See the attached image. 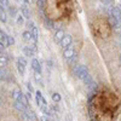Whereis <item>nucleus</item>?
<instances>
[{
  "label": "nucleus",
  "instance_id": "3",
  "mask_svg": "<svg viewBox=\"0 0 121 121\" xmlns=\"http://www.w3.org/2000/svg\"><path fill=\"white\" fill-rule=\"evenodd\" d=\"M110 16H113V17H115L117 21L121 23V11L119 10V7H112L110 9Z\"/></svg>",
  "mask_w": 121,
  "mask_h": 121
},
{
  "label": "nucleus",
  "instance_id": "17",
  "mask_svg": "<svg viewBox=\"0 0 121 121\" xmlns=\"http://www.w3.org/2000/svg\"><path fill=\"white\" fill-rule=\"evenodd\" d=\"M6 63H7V58H6V56L0 55V67L6 65Z\"/></svg>",
  "mask_w": 121,
  "mask_h": 121
},
{
  "label": "nucleus",
  "instance_id": "2",
  "mask_svg": "<svg viewBox=\"0 0 121 121\" xmlns=\"http://www.w3.org/2000/svg\"><path fill=\"white\" fill-rule=\"evenodd\" d=\"M72 43H73V38H72V35L65 34V35H64V38L62 39V41H60V46H62V48H63V50H65V48L70 47Z\"/></svg>",
  "mask_w": 121,
  "mask_h": 121
},
{
  "label": "nucleus",
  "instance_id": "12",
  "mask_svg": "<svg viewBox=\"0 0 121 121\" xmlns=\"http://www.w3.org/2000/svg\"><path fill=\"white\" fill-rule=\"evenodd\" d=\"M22 38H23V40H27V41H30V40H32V38H33V35H32V32H29V30H24V32H23V34H22Z\"/></svg>",
  "mask_w": 121,
  "mask_h": 121
},
{
  "label": "nucleus",
  "instance_id": "1",
  "mask_svg": "<svg viewBox=\"0 0 121 121\" xmlns=\"http://www.w3.org/2000/svg\"><path fill=\"white\" fill-rule=\"evenodd\" d=\"M74 73L75 75L79 78V79H81L84 80L86 75H88V72H87V68L85 65H76L75 69H74Z\"/></svg>",
  "mask_w": 121,
  "mask_h": 121
},
{
  "label": "nucleus",
  "instance_id": "5",
  "mask_svg": "<svg viewBox=\"0 0 121 121\" xmlns=\"http://www.w3.org/2000/svg\"><path fill=\"white\" fill-rule=\"evenodd\" d=\"M32 68H33V70L35 73H40V74H41V65H40V62L38 59L33 58V60H32Z\"/></svg>",
  "mask_w": 121,
  "mask_h": 121
},
{
  "label": "nucleus",
  "instance_id": "14",
  "mask_svg": "<svg viewBox=\"0 0 121 121\" xmlns=\"http://www.w3.org/2000/svg\"><path fill=\"white\" fill-rule=\"evenodd\" d=\"M43 18H44V23H45V26H46L48 29H52V28H53V23H52V21H50V19H48L46 16H44Z\"/></svg>",
  "mask_w": 121,
  "mask_h": 121
},
{
  "label": "nucleus",
  "instance_id": "25",
  "mask_svg": "<svg viewBox=\"0 0 121 121\" xmlns=\"http://www.w3.org/2000/svg\"><path fill=\"white\" fill-rule=\"evenodd\" d=\"M13 44H15L13 38H12V36H9V39H7V46H9V45H13Z\"/></svg>",
  "mask_w": 121,
  "mask_h": 121
},
{
  "label": "nucleus",
  "instance_id": "27",
  "mask_svg": "<svg viewBox=\"0 0 121 121\" xmlns=\"http://www.w3.org/2000/svg\"><path fill=\"white\" fill-rule=\"evenodd\" d=\"M34 78H35L36 81H41V74H40V73H35Z\"/></svg>",
  "mask_w": 121,
  "mask_h": 121
},
{
  "label": "nucleus",
  "instance_id": "10",
  "mask_svg": "<svg viewBox=\"0 0 121 121\" xmlns=\"http://www.w3.org/2000/svg\"><path fill=\"white\" fill-rule=\"evenodd\" d=\"M22 52H23V55L26 56V57H32L33 55H34V51L32 48H30L29 46H24L23 48H22Z\"/></svg>",
  "mask_w": 121,
  "mask_h": 121
},
{
  "label": "nucleus",
  "instance_id": "33",
  "mask_svg": "<svg viewBox=\"0 0 121 121\" xmlns=\"http://www.w3.org/2000/svg\"><path fill=\"white\" fill-rule=\"evenodd\" d=\"M100 1H102L103 4H105V5H107V4H110V3H112V0H100Z\"/></svg>",
  "mask_w": 121,
  "mask_h": 121
},
{
  "label": "nucleus",
  "instance_id": "23",
  "mask_svg": "<svg viewBox=\"0 0 121 121\" xmlns=\"http://www.w3.org/2000/svg\"><path fill=\"white\" fill-rule=\"evenodd\" d=\"M17 23L18 24H22L23 23V15H17Z\"/></svg>",
  "mask_w": 121,
  "mask_h": 121
},
{
  "label": "nucleus",
  "instance_id": "20",
  "mask_svg": "<svg viewBox=\"0 0 121 121\" xmlns=\"http://www.w3.org/2000/svg\"><path fill=\"white\" fill-rule=\"evenodd\" d=\"M32 35H33V38H34V39H36V40H38V36H39V30H38V28H36V27H34V28L32 29Z\"/></svg>",
  "mask_w": 121,
  "mask_h": 121
},
{
  "label": "nucleus",
  "instance_id": "11",
  "mask_svg": "<svg viewBox=\"0 0 121 121\" xmlns=\"http://www.w3.org/2000/svg\"><path fill=\"white\" fill-rule=\"evenodd\" d=\"M21 11H22L23 17H26L27 19H29V18H30V11H29V9H28L26 5H23V6L21 7Z\"/></svg>",
  "mask_w": 121,
  "mask_h": 121
},
{
  "label": "nucleus",
  "instance_id": "30",
  "mask_svg": "<svg viewBox=\"0 0 121 121\" xmlns=\"http://www.w3.org/2000/svg\"><path fill=\"white\" fill-rule=\"evenodd\" d=\"M40 121H50V120H48V117L46 115H43L41 117H40Z\"/></svg>",
  "mask_w": 121,
  "mask_h": 121
},
{
  "label": "nucleus",
  "instance_id": "21",
  "mask_svg": "<svg viewBox=\"0 0 121 121\" xmlns=\"http://www.w3.org/2000/svg\"><path fill=\"white\" fill-rule=\"evenodd\" d=\"M21 102H22V104H23L24 107H27V108H28V104H29V99H28V98H27L24 95H23V97H22V99H21Z\"/></svg>",
  "mask_w": 121,
  "mask_h": 121
},
{
  "label": "nucleus",
  "instance_id": "35",
  "mask_svg": "<svg viewBox=\"0 0 121 121\" xmlns=\"http://www.w3.org/2000/svg\"><path fill=\"white\" fill-rule=\"evenodd\" d=\"M17 1H23V0H17Z\"/></svg>",
  "mask_w": 121,
  "mask_h": 121
},
{
  "label": "nucleus",
  "instance_id": "7",
  "mask_svg": "<svg viewBox=\"0 0 121 121\" xmlns=\"http://www.w3.org/2000/svg\"><path fill=\"white\" fill-rule=\"evenodd\" d=\"M64 35H65L64 32H63L62 29H59V30H57V32H56V34L53 36V40H55L56 43H60V41H62V39L64 38Z\"/></svg>",
  "mask_w": 121,
  "mask_h": 121
},
{
  "label": "nucleus",
  "instance_id": "36",
  "mask_svg": "<svg viewBox=\"0 0 121 121\" xmlns=\"http://www.w3.org/2000/svg\"><path fill=\"white\" fill-rule=\"evenodd\" d=\"M120 36H121V32H120Z\"/></svg>",
  "mask_w": 121,
  "mask_h": 121
},
{
  "label": "nucleus",
  "instance_id": "32",
  "mask_svg": "<svg viewBox=\"0 0 121 121\" xmlns=\"http://www.w3.org/2000/svg\"><path fill=\"white\" fill-rule=\"evenodd\" d=\"M26 97H27L28 99H30V98H32V92H29V91H28V92L26 93Z\"/></svg>",
  "mask_w": 121,
  "mask_h": 121
},
{
  "label": "nucleus",
  "instance_id": "22",
  "mask_svg": "<svg viewBox=\"0 0 121 121\" xmlns=\"http://www.w3.org/2000/svg\"><path fill=\"white\" fill-rule=\"evenodd\" d=\"M36 4H38V6L40 7V10L43 11V9H44V6H45V0H36Z\"/></svg>",
  "mask_w": 121,
  "mask_h": 121
},
{
  "label": "nucleus",
  "instance_id": "28",
  "mask_svg": "<svg viewBox=\"0 0 121 121\" xmlns=\"http://www.w3.org/2000/svg\"><path fill=\"white\" fill-rule=\"evenodd\" d=\"M27 26H29V28H30V29H33V28L35 27V24H34L32 21H28V22H27Z\"/></svg>",
  "mask_w": 121,
  "mask_h": 121
},
{
  "label": "nucleus",
  "instance_id": "9",
  "mask_svg": "<svg viewBox=\"0 0 121 121\" xmlns=\"http://www.w3.org/2000/svg\"><path fill=\"white\" fill-rule=\"evenodd\" d=\"M13 107H15L17 110H19V112H22V113H24L26 110H27V107H24V105L22 104V102H19V100H15Z\"/></svg>",
  "mask_w": 121,
  "mask_h": 121
},
{
  "label": "nucleus",
  "instance_id": "29",
  "mask_svg": "<svg viewBox=\"0 0 121 121\" xmlns=\"http://www.w3.org/2000/svg\"><path fill=\"white\" fill-rule=\"evenodd\" d=\"M27 87H28V90H29V92H33V86H32V84H30V82H28L27 84Z\"/></svg>",
  "mask_w": 121,
  "mask_h": 121
},
{
  "label": "nucleus",
  "instance_id": "34",
  "mask_svg": "<svg viewBox=\"0 0 121 121\" xmlns=\"http://www.w3.org/2000/svg\"><path fill=\"white\" fill-rule=\"evenodd\" d=\"M23 1H24V3H27V4H28V3H29V0H23Z\"/></svg>",
  "mask_w": 121,
  "mask_h": 121
},
{
  "label": "nucleus",
  "instance_id": "8",
  "mask_svg": "<svg viewBox=\"0 0 121 121\" xmlns=\"http://www.w3.org/2000/svg\"><path fill=\"white\" fill-rule=\"evenodd\" d=\"M109 22H110V24H112L113 28H115V29H117V30H120V32H121V29H120V22L117 21L115 17L110 16V17H109Z\"/></svg>",
  "mask_w": 121,
  "mask_h": 121
},
{
  "label": "nucleus",
  "instance_id": "31",
  "mask_svg": "<svg viewBox=\"0 0 121 121\" xmlns=\"http://www.w3.org/2000/svg\"><path fill=\"white\" fill-rule=\"evenodd\" d=\"M4 50H5V45H4V43L0 41V52H3Z\"/></svg>",
  "mask_w": 121,
  "mask_h": 121
},
{
  "label": "nucleus",
  "instance_id": "15",
  "mask_svg": "<svg viewBox=\"0 0 121 121\" xmlns=\"http://www.w3.org/2000/svg\"><path fill=\"white\" fill-rule=\"evenodd\" d=\"M52 99H53L55 103H59V102H60V95L57 93V92L52 93Z\"/></svg>",
  "mask_w": 121,
  "mask_h": 121
},
{
  "label": "nucleus",
  "instance_id": "24",
  "mask_svg": "<svg viewBox=\"0 0 121 121\" xmlns=\"http://www.w3.org/2000/svg\"><path fill=\"white\" fill-rule=\"evenodd\" d=\"M9 10H10V13H11L12 16L17 17V13H16V10H15V7H12V6H10V7H9Z\"/></svg>",
  "mask_w": 121,
  "mask_h": 121
},
{
  "label": "nucleus",
  "instance_id": "6",
  "mask_svg": "<svg viewBox=\"0 0 121 121\" xmlns=\"http://www.w3.org/2000/svg\"><path fill=\"white\" fill-rule=\"evenodd\" d=\"M12 97H13L15 100H19V102H21V99H22V97H23L22 91L19 90V88H15V90L12 91Z\"/></svg>",
  "mask_w": 121,
  "mask_h": 121
},
{
  "label": "nucleus",
  "instance_id": "4",
  "mask_svg": "<svg viewBox=\"0 0 121 121\" xmlns=\"http://www.w3.org/2000/svg\"><path fill=\"white\" fill-rule=\"evenodd\" d=\"M63 56H64V58H67L68 60H69V59H72V58L75 56L74 48H73V47H68V48H65V50H64V52H63Z\"/></svg>",
  "mask_w": 121,
  "mask_h": 121
},
{
  "label": "nucleus",
  "instance_id": "26",
  "mask_svg": "<svg viewBox=\"0 0 121 121\" xmlns=\"http://www.w3.org/2000/svg\"><path fill=\"white\" fill-rule=\"evenodd\" d=\"M0 4H1V6H4V7H7L9 6V0H0Z\"/></svg>",
  "mask_w": 121,
  "mask_h": 121
},
{
  "label": "nucleus",
  "instance_id": "13",
  "mask_svg": "<svg viewBox=\"0 0 121 121\" xmlns=\"http://www.w3.org/2000/svg\"><path fill=\"white\" fill-rule=\"evenodd\" d=\"M7 39H9V35L6 33H4L3 30H0V41L7 44Z\"/></svg>",
  "mask_w": 121,
  "mask_h": 121
},
{
  "label": "nucleus",
  "instance_id": "37",
  "mask_svg": "<svg viewBox=\"0 0 121 121\" xmlns=\"http://www.w3.org/2000/svg\"><path fill=\"white\" fill-rule=\"evenodd\" d=\"M120 60H121V56H120Z\"/></svg>",
  "mask_w": 121,
  "mask_h": 121
},
{
  "label": "nucleus",
  "instance_id": "16",
  "mask_svg": "<svg viewBox=\"0 0 121 121\" xmlns=\"http://www.w3.org/2000/svg\"><path fill=\"white\" fill-rule=\"evenodd\" d=\"M24 68H26V67H24L23 64H21V63H18V62H17V70H18V73L21 74V75L24 74Z\"/></svg>",
  "mask_w": 121,
  "mask_h": 121
},
{
  "label": "nucleus",
  "instance_id": "19",
  "mask_svg": "<svg viewBox=\"0 0 121 121\" xmlns=\"http://www.w3.org/2000/svg\"><path fill=\"white\" fill-rule=\"evenodd\" d=\"M17 62H18V63H21V64H23V65L26 67V65H27V58L23 57V56H21V57H18V58H17Z\"/></svg>",
  "mask_w": 121,
  "mask_h": 121
},
{
  "label": "nucleus",
  "instance_id": "18",
  "mask_svg": "<svg viewBox=\"0 0 121 121\" xmlns=\"http://www.w3.org/2000/svg\"><path fill=\"white\" fill-rule=\"evenodd\" d=\"M0 21L4 22V23H6V21H7V18H6V13H5L4 10H1V11H0Z\"/></svg>",
  "mask_w": 121,
  "mask_h": 121
}]
</instances>
